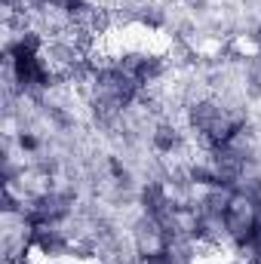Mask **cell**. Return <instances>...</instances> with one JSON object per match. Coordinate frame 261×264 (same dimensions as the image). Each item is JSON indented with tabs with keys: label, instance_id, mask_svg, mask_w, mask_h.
Returning <instances> with one entry per match:
<instances>
[{
	"label": "cell",
	"instance_id": "6da1fadb",
	"mask_svg": "<svg viewBox=\"0 0 261 264\" xmlns=\"http://www.w3.org/2000/svg\"><path fill=\"white\" fill-rule=\"evenodd\" d=\"M151 142H154V148L160 151V154H172V151L181 145V135L172 129V126H160V129L151 135Z\"/></svg>",
	"mask_w": 261,
	"mask_h": 264
}]
</instances>
